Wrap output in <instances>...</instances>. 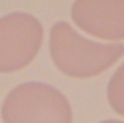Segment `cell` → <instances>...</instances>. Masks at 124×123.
Masks as SVG:
<instances>
[{
	"label": "cell",
	"mask_w": 124,
	"mask_h": 123,
	"mask_svg": "<svg viewBox=\"0 0 124 123\" xmlns=\"http://www.w3.org/2000/svg\"><path fill=\"white\" fill-rule=\"evenodd\" d=\"M52 62L63 75L85 79L106 71L124 55V44H101L81 36L66 21L50 29L48 41Z\"/></svg>",
	"instance_id": "1"
},
{
	"label": "cell",
	"mask_w": 124,
	"mask_h": 123,
	"mask_svg": "<svg viewBox=\"0 0 124 123\" xmlns=\"http://www.w3.org/2000/svg\"><path fill=\"white\" fill-rule=\"evenodd\" d=\"M44 26L31 13L15 11L0 18V73L26 68L37 57Z\"/></svg>",
	"instance_id": "3"
},
{
	"label": "cell",
	"mask_w": 124,
	"mask_h": 123,
	"mask_svg": "<svg viewBox=\"0 0 124 123\" xmlns=\"http://www.w3.org/2000/svg\"><path fill=\"white\" fill-rule=\"evenodd\" d=\"M106 97L111 109L118 115L124 117V63L110 78L106 87Z\"/></svg>",
	"instance_id": "5"
},
{
	"label": "cell",
	"mask_w": 124,
	"mask_h": 123,
	"mask_svg": "<svg viewBox=\"0 0 124 123\" xmlns=\"http://www.w3.org/2000/svg\"><path fill=\"white\" fill-rule=\"evenodd\" d=\"M100 123H124L121 120H105V122H100Z\"/></svg>",
	"instance_id": "6"
},
{
	"label": "cell",
	"mask_w": 124,
	"mask_h": 123,
	"mask_svg": "<svg viewBox=\"0 0 124 123\" xmlns=\"http://www.w3.org/2000/svg\"><path fill=\"white\" fill-rule=\"evenodd\" d=\"M71 18L79 29L98 39H124V0H78Z\"/></svg>",
	"instance_id": "4"
},
{
	"label": "cell",
	"mask_w": 124,
	"mask_h": 123,
	"mask_svg": "<svg viewBox=\"0 0 124 123\" xmlns=\"http://www.w3.org/2000/svg\"><path fill=\"white\" fill-rule=\"evenodd\" d=\"M3 123H73L71 104L56 87L39 81L23 83L2 104Z\"/></svg>",
	"instance_id": "2"
}]
</instances>
